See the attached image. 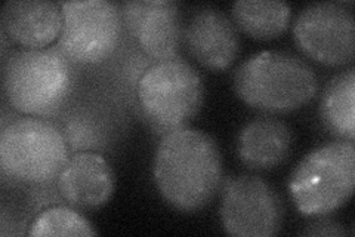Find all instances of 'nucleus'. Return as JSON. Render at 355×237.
<instances>
[{"label": "nucleus", "mask_w": 355, "mask_h": 237, "mask_svg": "<svg viewBox=\"0 0 355 237\" xmlns=\"http://www.w3.org/2000/svg\"><path fill=\"white\" fill-rule=\"evenodd\" d=\"M154 181L172 208L182 212L205 208L224 181L216 141L190 126L163 133L154 157Z\"/></svg>", "instance_id": "obj_1"}, {"label": "nucleus", "mask_w": 355, "mask_h": 237, "mask_svg": "<svg viewBox=\"0 0 355 237\" xmlns=\"http://www.w3.org/2000/svg\"><path fill=\"white\" fill-rule=\"evenodd\" d=\"M234 91L249 107L283 115L317 95L318 79L306 61L283 51H262L244 60L234 73Z\"/></svg>", "instance_id": "obj_2"}, {"label": "nucleus", "mask_w": 355, "mask_h": 237, "mask_svg": "<svg viewBox=\"0 0 355 237\" xmlns=\"http://www.w3.org/2000/svg\"><path fill=\"white\" fill-rule=\"evenodd\" d=\"M355 188L354 141L321 144L305 154L288 178V193L305 217H327L352 197Z\"/></svg>", "instance_id": "obj_3"}, {"label": "nucleus", "mask_w": 355, "mask_h": 237, "mask_svg": "<svg viewBox=\"0 0 355 237\" xmlns=\"http://www.w3.org/2000/svg\"><path fill=\"white\" fill-rule=\"evenodd\" d=\"M71 61L57 48L17 51L3 63L2 86L8 103L28 116H51L69 98Z\"/></svg>", "instance_id": "obj_4"}, {"label": "nucleus", "mask_w": 355, "mask_h": 237, "mask_svg": "<svg viewBox=\"0 0 355 237\" xmlns=\"http://www.w3.org/2000/svg\"><path fill=\"white\" fill-rule=\"evenodd\" d=\"M137 95L144 116L162 133L187 126L203 106L205 85L194 67L180 58L160 60L142 73Z\"/></svg>", "instance_id": "obj_5"}, {"label": "nucleus", "mask_w": 355, "mask_h": 237, "mask_svg": "<svg viewBox=\"0 0 355 237\" xmlns=\"http://www.w3.org/2000/svg\"><path fill=\"white\" fill-rule=\"evenodd\" d=\"M69 162L61 129L49 120L27 116L10 120L0 132V167L15 181L44 184L58 178Z\"/></svg>", "instance_id": "obj_6"}, {"label": "nucleus", "mask_w": 355, "mask_h": 237, "mask_svg": "<svg viewBox=\"0 0 355 237\" xmlns=\"http://www.w3.org/2000/svg\"><path fill=\"white\" fill-rule=\"evenodd\" d=\"M62 30L58 48L71 63L98 64L114 52L123 19L111 0L61 2Z\"/></svg>", "instance_id": "obj_7"}, {"label": "nucleus", "mask_w": 355, "mask_h": 237, "mask_svg": "<svg viewBox=\"0 0 355 237\" xmlns=\"http://www.w3.org/2000/svg\"><path fill=\"white\" fill-rule=\"evenodd\" d=\"M219 217L231 236L271 237L279 234L284 205L274 187L257 175L230 177L222 181Z\"/></svg>", "instance_id": "obj_8"}, {"label": "nucleus", "mask_w": 355, "mask_h": 237, "mask_svg": "<svg viewBox=\"0 0 355 237\" xmlns=\"http://www.w3.org/2000/svg\"><path fill=\"white\" fill-rule=\"evenodd\" d=\"M293 39L311 60L329 67L354 61L355 19L342 2L311 3L293 21Z\"/></svg>", "instance_id": "obj_9"}, {"label": "nucleus", "mask_w": 355, "mask_h": 237, "mask_svg": "<svg viewBox=\"0 0 355 237\" xmlns=\"http://www.w3.org/2000/svg\"><path fill=\"white\" fill-rule=\"evenodd\" d=\"M123 26L154 60L173 58L182 42L184 21L173 0H129L120 6Z\"/></svg>", "instance_id": "obj_10"}, {"label": "nucleus", "mask_w": 355, "mask_h": 237, "mask_svg": "<svg viewBox=\"0 0 355 237\" xmlns=\"http://www.w3.org/2000/svg\"><path fill=\"white\" fill-rule=\"evenodd\" d=\"M182 40L194 60L212 72L236 61L240 39L232 19L215 6H200L184 24Z\"/></svg>", "instance_id": "obj_11"}, {"label": "nucleus", "mask_w": 355, "mask_h": 237, "mask_svg": "<svg viewBox=\"0 0 355 237\" xmlns=\"http://www.w3.org/2000/svg\"><path fill=\"white\" fill-rule=\"evenodd\" d=\"M57 184L71 206L95 209L104 206L113 196L116 181L113 169L101 154L79 152L64 165Z\"/></svg>", "instance_id": "obj_12"}, {"label": "nucleus", "mask_w": 355, "mask_h": 237, "mask_svg": "<svg viewBox=\"0 0 355 237\" xmlns=\"http://www.w3.org/2000/svg\"><path fill=\"white\" fill-rule=\"evenodd\" d=\"M0 21L10 40L39 49L60 38L62 9L61 3L48 0H9L2 8Z\"/></svg>", "instance_id": "obj_13"}, {"label": "nucleus", "mask_w": 355, "mask_h": 237, "mask_svg": "<svg viewBox=\"0 0 355 237\" xmlns=\"http://www.w3.org/2000/svg\"><path fill=\"white\" fill-rule=\"evenodd\" d=\"M292 144L293 135L287 123L271 116H261L241 128L237 153L249 169L268 171L287 161Z\"/></svg>", "instance_id": "obj_14"}, {"label": "nucleus", "mask_w": 355, "mask_h": 237, "mask_svg": "<svg viewBox=\"0 0 355 237\" xmlns=\"http://www.w3.org/2000/svg\"><path fill=\"white\" fill-rule=\"evenodd\" d=\"M320 115L324 126L339 140L355 138V69L331 77L320 103Z\"/></svg>", "instance_id": "obj_15"}, {"label": "nucleus", "mask_w": 355, "mask_h": 237, "mask_svg": "<svg viewBox=\"0 0 355 237\" xmlns=\"http://www.w3.org/2000/svg\"><path fill=\"white\" fill-rule=\"evenodd\" d=\"M232 22L253 39L270 40L287 30L292 8L279 0H237L231 9Z\"/></svg>", "instance_id": "obj_16"}, {"label": "nucleus", "mask_w": 355, "mask_h": 237, "mask_svg": "<svg viewBox=\"0 0 355 237\" xmlns=\"http://www.w3.org/2000/svg\"><path fill=\"white\" fill-rule=\"evenodd\" d=\"M98 231L92 224L74 208L55 205L42 211L31 222L28 236H95Z\"/></svg>", "instance_id": "obj_17"}, {"label": "nucleus", "mask_w": 355, "mask_h": 237, "mask_svg": "<svg viewBox=\"0 0 355 237\" xmlns=\"http://www.w3.org/2000/svg\"><path fill=\"white\" fill-rule=\"evenodd\" d=\"M302 234H306V236H343L345 234V229H343L342 225L335 220H330L327 217H318L317 221L306 225V229L304 230Z\"/></svg>", "instance_id": "obj_18"}]
</instances>
